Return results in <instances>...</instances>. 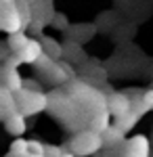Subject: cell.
<instances>
[{"label": "cell", "instance_id": "2", "mask_svg": "<svg viewBox=\"0 0 153 157\" xmlns=\"http://www.w3.org/2000/svg\"><path fill=\"white\" fill-rule=\"evenodd\" d=\"M17 103H19V111L25 117L38 115L42 111H48L50 105V97L44 94L42 90H32V88H21L17 92Z\"/></svg>", "mask_w": 153, "mask_h": 157}, {"label": "cell", "instance_id": "3", "mask_svg": "<svg viewBox=\"0 0 153 157\" xmlns=\"http://www.w3.org/2000/svg\"><path fill=\"white\" fill-rule=\"evenodd\" d=\"M23 17L21 11L17 6V0L15 2H0V29L6 32V34H17L23 29Z\"/></svg>", "mask_w": 153, "mask_h": 157}, {"label": "cell", "instance_id": "6", "mask_svg": "<svg viewBox=\"0 0 153 157\" xmlns=\"http://www.w3.org/2000/svg\"><path fill=\"white\" fill-rule=\"evenodd\" d=\"M149 153H151V140L145 134H136L122 145L120 157H149Z\"/></svg>", "mask_w": 153, "mask_h": 157}, {"label": "cell", "instance_id": "11", "mask_svg": "<svg viewBox=\"0 0 153 157\" xmlns=\"http://www.w3.org/2000/svg\"><path fill=\"white\" fill-rule=\"evenodd\" d=\"M40 40H42V44H44V52H46L48 57H53L55 61H59L61 57H63V52H65V48L61 46V44L57 42V40H55V38L42 36Z\"/></svg>", "mask_w": 153, "mask_h": 157}, {"label": "cell", "instance_id": "18", "mask_svg": "<svg viewBox=\"0 0 153 157\" xmlns=\"http://www.w3.org/2000/svg\"><path fill=\"white\" fill-rule=\"evenodd\" d=\"M63 157H76V155H73L71 151H67V153H65V155H63Z\"/></svg>", "mask_w": 153, "mask_h": 157}, {"label": "cell", "instance_id": "8", "mask_svg": "<svg viewBox=\"0 0 153 157\" xmlns=\"http://www.w3.org/2000/svg\"><path fill=\"white\" fill-rule=\"evenodd\" d=\"M23 63H29V65H36L38 61L44 57V44L42 40H36V38H29V42L25 44L23 48L17 52Z\"/></svg>", "mask_w": 153, "mask_h": 157}, {"label": "cell", "instance_id": "14", "mask_svg": "<svg viewBox=\"0 0 153 157\" xmlns=\"http://www.w3.org/2000/svg\"><path fill=\"white\" fill-rule=\"evenodd\" d=\"M69 151V147H57V145H46V157H63Z\"/></svg>", "mask_w": 153, "mask_h": 157}, {"label": "cell", "instance_id": "20", "mask_svg": "<svg viewBox=\"0 0 153 157\" xmlns=\"http://www.w3.org/2000/svg\"><path fill=\"white\" fill-rule=\"evenodd\" d=\"M0 2H15V0H0Z\"/></svg>", "mask_w": 153, "mask_h": 157}, {"label": "cell", "instance_id": "1", "mask_svg": "<svg viewBox=\"0 0 153 157\" xmlns=\"http://www.w3.org/2000/svg\"><path fill=\"white\" fill-rule=\"evenodd\" d=\"M67 147L76 157H90L94 153H99L105 147V143H103V134L94 132L90 128H84V130H78L71 136Z\"/></svg>", "mask_w": 153, "mask_h": 157}, {"label": "cell", "instance_id": "19", "mask_svg": "<svg viewBox=\"0 0 153 157\" xmlns=\"http://www.w3.org/2000/svg\"><path fill=\"white\" fill-rule=\"evenodd\" d=\"M25 157H46V155H25Z\"/></svg>", "mask_w": 153, "mask_h": 157}, {"label": "cell", "instance_id": "10", "mask_svg": "<svg viewBox=\"0 0 153 157\" xmlns=\"http://www.w3.org/2000/svg\"><path fill=\"white\" fill-rule=\"evenodd\" d=\"M4 128H6V132L11 134V136H23L25 130H27V124H25V115L19 111V113H15L11 115L9 120H4Z\"/></svg>", "mask_w": 153, "mask_h": 157}, {"label": "cell", "instance_id": "7", "mask_svg": "<svg viewBox=\"0 0 153 157\" xmlns=\"http://www.w3.org/2000/svg\"><path fill=\"white\" fill-rule=\"evenodd\" d=\"M19 113V103H17V92H13L11 88L2 86L0 88V120H9L11 115Z\"/></svg>", "mask_w": 153, "mask_h": 157}, {"label": "cell", "instance_id": "5", "mask_svg": "<svg viewBox=\"0 0 153 157\" xmlns=\"http://www.w3.org/2000/svg\"><path fill=\"white\" fill-rule=\"evenodd\" d=\"M132 107H134V101L130 97H126L124 92H111L107 97V109L113 115V120H118V121L124 120L130 111H132Z\"/></svg>", "mask_w": 153, "mask_h": 157}, {"label": "cell", "instance_id": "9", "mask_svg": "<svg viewBox=\"0 0 153 157\" xmlns=\"http://www.w3.org/2000/svg\"><path fill=\"white\" fill-rule=\"evenodd\" d=\"M128 138H126V130L120 126V124H111L109 128H107L105 132H103V143H105L107 149H116V147H122L126 143Z\"/></svg>", "mask_w": 153, "mask_h": 157}, {"label": "cell", "instance_id": "15", "mask_svg": "<svg viewBox=\"0 0 153 157\" xmlns=\"http://www.w3.org/2000/svg\"><path fill=\"white\" fill-rule=\"evenodd\" d=\"M46 153V145H42L40 140H29V155H44Z\"/></svg>", "mask_w": 153, "mask_h": 157}, {"label": "cell", "instance_id": "16", "mask_svg": "<svg viewBox=\"0 0 153 157\" xmlns=\"http://www.w3.org/2000/svg\"><path fill=\"white\" fill-rule=\"evenodd\" d=\"M141 101H143V105H145L147 109H153V88L143 92V94H141Z\"/></svg>", "mask_w": 153, "mask_h": 157}, {"label": "cell", "instance_id": "13", "mask_svg": "<svg viewBox=\"0 0 153 157\" xmlns=\"http://www.w3.org/2000/svg\"><path fill=\"white\" fill-rule=\"evenodd\" d=\"M11 155L13 157H25L29 155V140H25L21 136H17L11 145Z\"/></svg>", "mask_w": 153, "mask_h": 157}, {"label": "cell", "instance_id": "4", "mask_svg": "<svg viewBox=\"0 0 153 157\" xmlns=\"http://www.w3.org/2000/svg\"><path fill=\"white\" fill-rule=\"evenodd\" d=\"M23 61L19 55H15L13 52V57L9 61H4V65H2V86H6V88H11L13 92H19L21 88H23V78H21V73H19V65H21Z\"/></svg>", "mask_w": 153, "mask_h": 157}, {"label": "cell", "instance_id": "17", "mask_svg": "<svg viewBox=\"0 0 153 157\" xmlns=\"http://www.w3.org/2000/svg\"><path fill=\"white\" fill-rule=\"evenodd\" d=\"M55 23L59 25V29H65V27H67V25H65V19H63V15H59V17L55 19Z\"/></svg>", "mask_w": 153, "mask_h": 157}, {"label": "cell", "instance_id": "12", "mask_svg": "<svg viewBox=\"0 0 153 157\" xmlns=\"http://www.w3.org/2000/svg\"><path fill=\"white\" fill-rule=\"evenodd\" d=\"M29 42V36H25L23 32H17V34H9V40H6V44H9V50L11 52H19V50L23 48L25 44Z\"/></svg>", "mask_w": 153, "mask_h": 157}]
</instances>
